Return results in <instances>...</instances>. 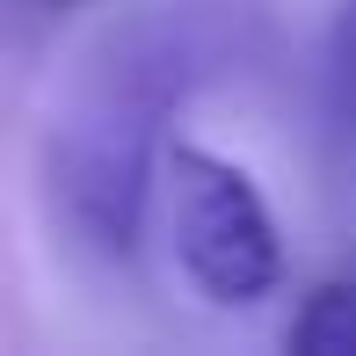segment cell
Returning <instances> with one entry per match:
<instances>
[{
  "instance_id": "cell-1",
  "label": "cell",
  "mask_w": 356,
  "mask_h": 356,
  "mask_svg": "<svg viewBox=\"0 0 356 356\" xmlns=\"http://www.w3.org/2000/svg\"><path fill=\"white\" fill-rule=\"evenodd\" d=\"M197 58H204V22L182 8H160L124 22L73 80L51 124L44 175H51V204L66 233L88 254H109V262L138 254L168 124L204 73Z\"/></svg>"
},
{
  "instance_id": "cell-2",
  "label": "cell",
  "mask_w": 356,
  "mask_h": 356,
  "mask_svg": "<svg viewBox=\"0 0 356 356\" xmlns=\"http://www.w3.org/2000/svg\"><path fill=\"white\" fill-rule=\"evenodd\" d=\"M153 197H168V248L197 298L233 313V305H254L284 284V225L240 160L168 138Z\"/></svg>"
},
{
  "instance_id": "cell-3",
  "label": "cell",
  "mask_w": 356,
  "mask_h": 356,
  "mask_svg": "<svg viewBox=\"0 0 356 356\" xmlns=\"http://www.w3.org/2000/svg\"><path fill=\"white\" fill-rule=\"evenodd\" d=\"M284 349L291 356H356V269L313 284L298 298V313L284 327Z\"/></svg>"
},
{
  "instance_id": "cell-4",
  "label": "cell",
  "mask_w": 356,
  "mask_h": 356,
  "mask_svg": "<svg viewBox=\"0 0 356 356\" xmlns=\"http://www.w3.org/2000/svg\"><path fill=\"white\" fill-rule=\"evenodd\" d=\"M342 80H349V95H356V0L342 8Z\"/></svg>"
},
{
  "instance_id": "cell-5",
  "label": "cell",
  "mask_w": 356,
  "mask_h": 356,
  "mask_svg": "<svg viewBox=\"0 0 356 356\" xmlns=\"http://www.w3.org/2000/svg\"><path fill=\"white\" fill-rule=\"evenodd\" d=\"M58 8H80V0H58Z\"/></svg>"
}]
</instances>
